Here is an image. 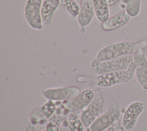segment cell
Here are the masks:
<instances>
[{
  "label": "cell",
  "instance_id": "obj_15",
  "mask_svg": "<svg viewBox=\"0 0 147 131\" xmlns=\"http://www.w3.org/2000/svg\"><path fill=\"white\" fill-rule=\"evenodd\" d=\"M60 5V0H44L41 6V15L44 24L52 22L53 14Z\"/></svg>",
  "mask_w": 147,
  "mask_h": 131
},
{
  "label": "cell",
  "instance_id": "obj_16",
  "mask_svg": "<svg viewBox=\"0 0 147 131\" xmlns=\"http://www.w3.org/2000/svg\"><path fill=\"white\" fill-rule=\"evenodd\" d=\"M95 14L100 22H104L109 18V8L107 0H92Z\"/></svg>",
  "mask_w": 147,
  "mask_h": 131
},
{
  "label": "cell",
  "instance_id": "obj_10",
  "mask_svg": "<svg viewBox=\"0 0 147 131\" xmlns=\"http://www.w3.org/2000/svg\"><path fill=\"white\" fill-rule=\"evenodd\" d=\"M94 96V91L89 88L85 89L74 98L63 102V104L69 112H76L87 107Z\"/></svg>",
  "mask_w": 147,
  "mask_h": 131
},
{
  "label": "cell",
  "instance_id": "obj_23",
  "mask_svg": "<svg viewBox=\"0 0 147 131\" xmlns=\"http://www.w3.org/2000/svg\"><path fill=\"white\" fill-rule=\"evenodd\" d=\"M121 0H107L109 6H113L118 3Z\"/></svg>",
  "mask_w": 147,
  "mask_h": 131
},
{
  "label": "cell",
  "instance_id": "obj_1",
  "mask_svg": "<svg viewBox=\"0 0 147 131\" xmlns=\"http://www.w3.org/2000/svg\"><path fill=\"white\" fill-rule=\"evenodd\" d=\"M134 75L133 63L127 69L98 75L96 76H79L76 78L79 82H89L101 87H110L121 83H130Z\"/></svg>",
  "mask_w": 147,
  "mask_h": 131
},
{
  "label": "cell",
  "instance_id": "obj_22",
  "mask_svg": "<svg viewBox=\"0 0 147 131\" xmlns=\"http://www.w3.org/2000/svg\"><path fill=\"white\" fill-rule=\"evenodd\" d=\"M59 131H70L69 129H68V126H67V122H66V121L64 120L61 125V127L60 128V130Z\"/></svg>",
  "mask_w": 147,
  "mask_h": 131
},
{
  "label": "cell",
  "instance_id": "obj_20",
  "mask_svg": "<svg viewBox=\"0 0 147 131\" xmlns=\"http://www.w3.org/2000/svg\"><path fill=\"white\" fill-rule=\"evenodd\" d=\"M120 127H121V123H120L119 120H118L112 125L107 128L103 131H119Z\"/></svg>",
  "mask_w": 147,
  "mask_h": 131
},
{
  "label": "cell",
  "instance_id": "obj_7",
  "mask_svg": "<svg viewBox=\"0 0 147 131\" xmlns=\"http://www.w3.org/2000/svg\"><path fill=\"white\" fill-rule=\"evenodd\" d=\"M80 93V88L76 86H64L45 89L41 95L47 100L64 102L74 98Z\"/></svg>",
  "mask_w": 147,
  "mask_h": 131
},
{
  "label": "cell",
  "instance_id": "obj_5",
  "mask_svg": "<svg viewBox=\"0 0 147 131\" xmlns=\"http://www.w3.org/2000/svg\"><path fill=\"white\" fill-rule=\"evenodd\" d=\"M104 99L99 91H94L93 99L82 113L80 118L85 128H88L103 113Z\"/></svg>",
  "mask_w": 147,
  "mask_h": 131
},
{
  "label": "cell",
  "instance_id": "obj_2",
  "mask_svg": "<svg viewBox=\"0 0 147 131\" xmlns=\"http://www.w3.org/2000/svg\"><path fill=\"white\" fill-rule=\"evenodd\" d=\"M137 44L131 41H123L107 45L98 52L91 64L113 59L127 55L134 54L138 49Z\"/></svg>",
  "mask_w": 147,
  "mask_h": 131
},
{
  "label": "cell",
  "instance_id": "obj_14",
  "mask_svg": "<svg viewBox=\"0 0 147 131\" xmlns=\"http://www.w3.org/2000/svg\"><path fill=\"white\" fill-rule=\"evenodd\" d=\"M130 17L126 11H122L117 14L109 17V18L102 23L101 26L105 31H113L125 25L130 20Z\"/></svg>",
  "mask_w": 147,
  "mask_h": 131
},
{
  "label": "cell",
  "instance_id": "obj_18",
  "mask_svg": "<svg viewBox=\"0 0 147 131\" xmlns=\"http://www.w3.org/2000/svg\"><path fill=\"white\" fill-rule=\"evenodd\" d=\"M141 0H126L125 10L130 17H137L141 9Z\"/></svg>",
  "mask_w": 147,
  "mask_h": 131
},
{
  "label": "cell",
  "instance_id": "obj_4",
  "mask_svg": "<svg viewBox=\"0 0 147 131\" xmlns=\"http://www.w3.org/2000/svg\"><path fill=\"white\" fill-rule=\"evenodd\" d=\"M121 115V108L117 102L113 101L109 109L99 116L88 127L90 131H103L117 121Z\"/></svg>",
  "mask_w": 147,
  "mask_h": 131
},
{
  "label": "cell",
  "instance_id": "obj_17",
  "mask_svg": "<svg viewBox=\"0 0 147 131\" xmlns=\"http://www.w3.org/2000/svg\"><path fill=\"white\" fill-rule=\"evenodd\" d=\"M60 5L71 17H75L78 16L80 6L75 0H60Z\"/></svg>",
  "mask_w": 147,
  "mask_h": 131
},
{
  "label": "cell",
  "instance_id": "obj_12",
  "mask_svg": "<svg viewBox=\"0 0 147 131\" xmlns=\"http://www.w3.org/2000/svg\"><path fill=\"white\" fill-rule=\"evenodd\" d=\"M56 109L54 114L48 120L45 128L40 131H59L63 122L66 120L69 111L65 108L63 102H55Z\"/></svg>",
  "mask_w": 147,
  "mask_h": 131
},
{
  "label": "cell",
  "instance_id": "obj_13",
  "mask_svg": "<svg viewBox=\"0 0 147 131\" xmlns=\"http://www.w3.org/2000/svg\"><path fill=\"white\" fill-rule=\"evenodd\" d=\"M95 14L92 0H80V11L77 21L80 27L88 26L92 21Z\"/></svg>",
  "mask_w": 147,
  "mask_h": 131
},
{
  "label": "cell",
  "instance_id": "obj_3",
  "mask_svg": "<svg viewBox=\"0 0 147 131\" xmlns=\"http://www.w3.org/2000/svg\"><path fill=\"white\" fill-rule=\"evenodd\" d=\"M133 63V55H127L113 59L91 64L97 75L126 70Z\"/></svg>",
  "mask_w": 147,
  "mask_h": 131
},
{
  "label": "cell",
  "instance_id": "obj_9",
  "mask_svg": "<svg viewBox=\"0 0 147 131\" xmlns=\"http://www.w3.org/2000/svg\"><path fill=\"white\" fill-rule=\"evenodd\" d=\"M146 104L141 101L131 103L126 109L122 120V125L125 130H129L135 126L138 117L146 109Z\"/></svg>",
  "mask_w": 147,
  "mask_h": 131
},
{
  "label": "cell",
  "instance_id": "obj_11",
  "mask_svg": "<svg viewBox=\"0 0 147 131\" xmlns=\"http://www.w3.org/2000/svg\"><path fill=\"white\" fill-rule=\"evenodd\" d=\"M56 109V103L48 100L42 106L34 110L30 116V122L34 125H45L48 120L54 114Z\"/></svg>",
  "mask_w": 147,
  "mask_h": 131
},
{
  "label": "cell",
  "instance_id": "obj_19",
  "mask_svg": "<svg viewBox=\"0 0 147 131\" xmlns=\"http://www.w3.org/2000/svg\"><path fill=\"white\" fill-rule=\"evenodd\" d=\"M65 121L70 131H84L85 127L80 118L77 116L68 115Z\"/></svg>",
  "mask_w": 147,
  "mask_h": 131
},
{
  "label": "cell",
  "instance_id": "obj_6",
  "mask_svg": "<svg viewBox=\"0 0 147 131\" xmlns=\"http://www.w3.org/2000/svg\"><path fill=\"white\" fill-rule=\"evenodd\" d=\"M42 0H27L24 7L25 18L32 29L40 30L44 28L41 10Z\"/></svg>",
  "mask_w": 147,
  "mask_h": 131
},
{
  "label": "cell",
  "instance_id": "obj_8",
  "mask_svg": "<svg viewBox=\"0 0 147 131\" xmlns=\"http://www.w3.org/2000/svg\"><path fill=\"white\" fill-rule=\"evenodd\" d=\"M134 75L138 84L147 91V59L142 49L139 48L133 54Z\"/></svg>",
  "mask_w": 147,
  "mask_h": 131
},
{
  "label": "cell",
  "instance_id": "obj_21",
  "mask_svg": "<svg viewBox=\"0 0 147 131\" xmlns=\"http://www.w3.org/2000/svg\"><path fill=\"white\" fill-rule=\"evenodd\" d=\"M25 131H38V130L35 125L29 122L26 127Z\"/></svg>",
  "mask_w": 147,
  "mask_h": 131
}]
</instances>
